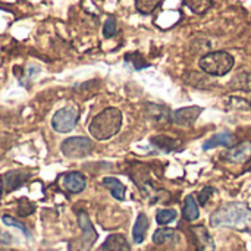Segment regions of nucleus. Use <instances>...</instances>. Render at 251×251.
<instances>
[{
	"label": "nucleus",
	"mask_w": 251,
	"mask_h": 251,
	"mask_svg": "<svg viewBox=\"0 0 251 251\" xmlns=\"http://www.w3.org/2000/svg\"><path fill=\"white\" fill-rule=\"evenodd\" d=\"M210 224L213 226L251 231V209L246 203H228L212 215Z\"/></svg>",
	"instance_id": "obj_1"
},
{
	"label": "nucleus",
	"mask_w": 251,
	"mask_h": 251,
	"mask_svg": "<svg viewBox=\"0 0 251 251\" xmlns=\"http://www.w3.org/2000/svg\"><path fill=\"white\" fill-rule=\"evenodd\" d=\"M121 126L122 112L116 107H107L91 121L90 134L96 140H109L119 132Z\"/></svg>",
	"instance_id": "obj_2"
},
{
	"label": "nucleus",
	"mask_w": 251,
	"mask_h": 251,
	"mask_svg": "<svg viewBox=\"0 0 251 251\" xmlns=\"http://www.w3.org/2000/svg\"><path fill=\"white\" fill-rule=\"evenodd\" d=\"M234 57L228 51H212L200 59V68L204 74L224 76L234 68Z\"/></svg>",
	"instance_id": "obj_3"
},
{
	"label": "nucleus",
	"mask_w": 251,
	"mask_h": 251,
	"mask_svg": "<svg viewBox=\"0 0 251 251\" xmlns=\"http://www.w3.org/2000/svg\"><path fill=\"white\" fill-rule=\"evenodd\" d=\"M78 116H79L78 107L66 106V107L60 109L54 113V116L51 118V126L57 132H62V134L69 132L76 126Z\"/></svg>",
	"instance_id": "obj_4"
},
{
	"label": "nucleus",
	"mask_w": 251,
	"mask_h": 251,
	"mask_svg": "<svg viewBox=\"0 0 251 251\" xmlns=\"http://www.w3.org/2000/svg\"><path fill=\"white\" fill-rule=\"evenodd\" d=\"M94 149V144L87 137H71L63 141L62 151L66 157L71 159H81L88 156Z\"/></svg>",
	"instance_id": "obj_5"
},
{
	"label": "nucleus",
	"mask_w": 251,
	"mask_h": 251,
	"mask_svg": "<svg viewBox=\"0 0 251 251\" xmlns=\"http://www.w3.org/2000/svg\"><path fill=\"white\" fill-rule=\"evenodd\" d=\"M201 112L203 109L200 106H188V107L178 109L172 116V122L179 126H191L201 115Z\"/></svg>",
	"instance_id": "obj_6"
},
{
	"label": "nucleus",
	"mask_w": 251,
	"mask_h": 251,
	"mask_svg": "<svg viewBox=\"0 0 251 251\" xmlns=\"http://www.w3.org/2000/svg\"><path fill=\"white\" fill-rule=\"evenodd\" d=\"M193 241L196 246V251H215V243L207 229L203 225H196L191 228Z\"/></svg>",
	"instance_id": "obj_7"
},
{
	"label": "nucleus",
	"mask_w": 251,
	"mask_h": 251,
	"mask_svg": "<svg viewBox=\"0 0 251 251\" xmlns=\"http://www.w3.org/2000/svg\"><path fill=\"white\" fill-rule=\"evenodd\" d=\"M235 144H237V137L232 132L225 131V132H219V134L213 135L212 138H209L204 143L203 149L204 150H210V149H215V147H228V149H231Z\"/></svg>",
	"instance_id": "obj_8"
},
{
	"label": "nucleus",
	"mask_w": 251,
	"mask_h": 251,
	"mask_svg": "<svg viewBox=\"0 0 251 251\" xmlns=\"http://www.w3.org/2000/svg\"><path fill=\"white\" fill-rule=\"evenodd\" d=\"M78 224L82 229V241L85 244V249L88 250L94 244V241L97 240V234H96V231L90 222V218L85 212H81L78 215Z\"/></svg>",
	"instance_id": "obj_9"
},
{
	"label": "nucleus",
	"mask_w": 251,
	"mask_h": 251,
	"mask_svg": "<svg viewBox=\"0 0 251 251\" xmlns=\"http://www.w3.org/2000/svg\"><path fill=\"white\" fill-rule=\"evenodd\" d=\"M85 185H87L85 176L79 172H71L63 176V187L66 191H69L72 194L81 193L85 188Z\"/></svg>",
	"instance_id": "obj_10"
},
{
	"label": "nucleus",
	"mask_w": 251,
	"mask_h": 251,
	"mask_svg": "<svg viewBox=\"0 0 251 251\" xmlns=\"http://www.w3.org/2000/svg\"><path fill=\"white\" fill-rule=\"evenodd\" d=\"M28 178H29V175L22 171H12V172H7L1 178V184L6 188V191H13L16 188H19Z\"/></svg>",
	"instance_id": "obj_11"
},
{
	"label": "nucleus",
	"mask_w": 251,
	"mask_h": 251,
	"mask_svg": "<svg viewBox=\"0 0 251 251\" xmlns=\"http://www.w3.org/2000/svg\"><path fill=\"white\" fill-rule=\"evenodd\" d=\"M103 251H129V244L126 238L121 234L109 235L103 244Z\"/></svg>",
	"instance_id": "obj_12"
},
{
	"label": "nucleus",
	"mask_w": 251,
	"mask_h": 251,
	"mask_svg": "<svg viewBox=\"0 0 251 251\" xmlns=\"http://www.w3.org/2000/svg\"><path fill=\"white\" fill-rule=\"evenodd\" d=\"M147 229H149V218L144 213H140L132 228V240L135 244H141L144 241Z\"/></svg>",
	"instance_id": "obj_13"
},
{
	"label": "nucleus",
	"mask_w": 251,
	"mask_h": 251,
	"mask_svg": "<svg viewBox=\"0 0 251 251\" xmlns=\"http://www.w3.org/2000/svg\"><path fill=\"white\" fill-rule=\"evenodd\" d=\"M199 216H200V210H199V204H197L196 199L193 196H187L184 200L182 218L188 222H194L199 219Z\"/></svg>",
	"instance_id": "obj_14"
},
{
	"label": "nucleus",
	"mask_w": 251,
	"mask_h": 251,
	"mask_svg": "<svg viewBox=\"0 0 251 251\" xmlns=\"http://www.w3.org/2000/svg\"><path fill=\"white\" fill-rule=\"evenodd\" d=\"M251 156V143H244V144H241V146H238V147H235V149H232V150H229L226 154H225V157L228 159V160H231V162H235V163H238V162H244L247 157H250Z\"/></svg>",
	"instance_id": "obj_15"
},
{
	"label": "nucleus",
	"mask_w": 251,
	"mask_h": 251,
	"mask_svg": "<svg viewBox=\"0 0 251 251\" xmlns=\"http://www.w3.org/2000/svg\"><path fill=\"white\" fill-rule=\"evenodd\" d=\"M151 143H153L156 147H159V149H162V150H165V151H174V150L179 149V146H181V141H179V140L171 138V137H168V135H157V137H153V138H151Z\"/></svg>",
	"instance_id": "obj_16"
},
{
	"label": "nucleus",
	"mask_w": 251,
	"mask_h": 251,
	"mask_svg": "<svg viewBox=\"0 0 251 251\" xmlns=\"http://www.w3.org/2000/svg\"><path fill=\"white\" fill-rule=\"evenodd\" d=\"M103 185L107 187V190L112 193V196L116 199V200H124L125 199V187L124 184L116 179V178H104L103 179Z\"/></svg>",
	"instance_id": "obj_17"
},
{
	"label": "nucleus",
	"mask_w": 251,
	"mask_h": 251,
	"mask_svg": "<svg viewBox=\"0 0 251 251\" xmlns=\"http://www.w3.org/2000/svg\"><path fill=\"white\" fill-rule=\"evenodd\" d=\"M149 106H150L149 112H150L151 119H154V121H157L160 124L171 121V113H169V110L165 106H157V104H149Z\"/></svg>",
	"instance_id": "obj_18"
},
{
	"label": "nucleus",
	"mask_w": 251,
	"mask_h": 251,
	"mask_svg": "<svg viewBox=\"0 0 251 251\" xmlns=\"http://www.w3.org/2000/svg\"><path fill=\"white\" fill-rule=\"evenodd\" d=\"M163 3V0H135V7L140 13L143 15H150L153 13L160 4Z\"/></svg>",
	"instance_id": "obj_19"
},
{
	"label": "nucleus",
	"mask_w": 251,
	"mask_h": 251,
	"mask_svg": "<svg viewBox=\"0 0 251 251\" xmlns=\"http://www.w3.org/2000/svg\"><path fill=\"white\" fill-rule=\"evenodd\" d=\"M185 4L197 15H203L206 13L212 4H213V0H185Z\"/></svg>",
	"instance_id": "obj_20"
},
{
	"label": "nucleus",
	"mask_w": 251,
	"mask_h": 251,
	"mask_svg": "<svg viewBox=\"0 0 251 251\" xmlns=\"http://www.w3.org/2000/svg\"><path fill=\"white\" fill-rule=\"evenodd\" d=\"M175 237V229H171V228H160L157 229L154 234H153V243L157 244V246H162L171 240H174Z\"/></svg>",
	"instance_id": "obj_21"
},
{
	"label": "nucleus",
	"mask_w": 251,
	"mask_h": 251,
	"mask_svg": "<svg viewBox=\"0 0 251 251\" xmlns=\"http://www.w3.org/2000/svg\"><path fill=\"white\" fill-rule=\"evenodd\" d=\"M176 219V212L174 209H162L156 213V221L159 225H168Z\"/></svg>",
	"instance_id": "obj_22"
},
{
	"label": "nucleus",
	"mask_w": 251,
	"mask_h": 251,
	"mask_svg": "<svg viewBox=\"0 0 251 251\" xmlns=\"http://www.w3.org/2000/svg\"><path fill=\"white\" fill-rule=\"evenodd\" d=\"M232 87L237 90H246L251 91V74H243L238 75L234 81H232Z\"/></svg>",
	"instance_id": "obj_23"
},
{
	"label": "nucleus",
	"mask_w": 251,
	"mask_h": 251,
	"mask_svg": "<svg viewBox=\"0 0 251 251\" xmlns=\"http://www.w3.org/2000/svg\"><path fill=\"white\" fill-rule=\"evenodd\" d=\"M128 62H132V65H134V69H137V71H140V69H143V68H147L149 66V63L143 59V56L140 54V53H131V54H126V57H125Z\"/></svg>",
	"instance_id": "obj_24"
},
{
	"label": "nucleus",
	"mask_w": 251,
	"mask_h": 251,
	"mask_svg": "<svg viewBox=\"0 0 251 251\" xmlns=\"http://www.w3.org/2000/svg\"><path fill=\"white\" fill-rule=\"evenodd\" d=\"M34 210H35L34 204H32V203H29L26 199H22V200L19 201V209H18V213H19V216H22V218H25V216H29V215H31Z\"/></svg>",
	"instance_id": "obj_25"
},
{
	"label": "nucleus",
	"mask_w": 251,
	"mask_h": 251,
	"mask_svg": "<svg viewBox=\"0 0 251 251\" xmlns=\"http://www.w3.org/2000/svg\"><path fill=\"white\" fill-rule=\"evenodd\" d=\"M118 31V25H116V19L115 18H109L104 24V28H103V34L106 38H110L116 34Z\"/></svg>",
	"instance_id": "obj_26"
},
{
	"label": "nucleus",
	"mask_w": 251,
	"mask_h": 251,
	"mask_svg": "<svg viewBox=\"0 0 251 251\" xmlns=\"http://www.w3.org/2000/svg\"><path fill=\"white\" fill-rule=\"evenodd\" d=\"M3 222H4L7 226H15V228H18V229H21L26 237H29V231L26 229V226H25L24 224L18 222L16 219H13V218H10V216H3Z\"/></svg>",
	"instance_id": "obj_27"
},
{
	"label": "nucleus",
	"mask_w": 251,
	"mask_h": 251,
	"mask_svg": "<svg viewBox=\"0 0 251 251\" xmlns=\"http://www.w3.org/2000/svg\"><path fill=\"white\" fill-rule=\"evenodd\" d=\"M215 194V190L212 188V187H206L203 191H200V194H199V203L201 204V206H204L207 201H209V199H210V196H213Z\"/></svg>",
	"instance_id": "obj_28"
},
{
	"label": "nucleus",
	"mask_w": 251,
	"mask_h": 251,
	"mask_svg": "<svg viewBox=\"0 0 251 251\" xmlns=\"http://www.w3.org/2000/svg\"><path fill=\"white\" fill-rule=\"evenodd\" d=\"M1 185H3V184L0 182V197H1Z\"/></svg>",
	"instance_id": "obj_29"
},
{
	"label": "nucleus",
	"mask_w": 251,
	"mask_h": 251,
	"mask_svg": "<svg viewBox=\"0 0 251 251\" xmlns=\"http://www.w3.org/2000/svg\"><path fill=\"white\" fill-rule=\"evenodd\" d=\"M0 251H15V250H0Z\"/></svg>",
	"instance_id": "obj_30"
},
{
	"label": "nucleus",
	"mask_w": 251,
	"mask_h": 251,
	"mask_svg": "<svg viewBox=\"0 0 251 251\" xmlns=\"http://www.w3.org/2000/svg\"><path fill=\"white\" fill-rule=\"evenodd\" d=\"M250 104H251V101H250Z\"/></svg>",
	"instance_id": "obj_31"
}]
</instances>
